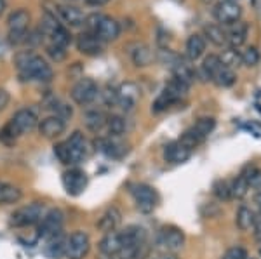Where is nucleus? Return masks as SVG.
<instances>
[{
    "label": "nucleus",
    "mask_w": 261,
    "mask_h": 259,
    "mask_svg": "<svg viewBox=\"0 0 261 259\" xmlns=\"http://www.w3.org/2000/svg\"><path fill=\"white\" fill-rule=\"evenodd\" d=\"M9 93H7L6 89H0V111L4 110V108L7 106V104H9Z\"/></svg>",
    "instance_id": "obj_49"
},
{
    "label": "nucleus",
    "mask_w": 261,
    "mask_h": 259,
    "mask_svg": "<svg viewBox=\"0 0 261 259\" xmlns=\"http://www.w3.org/2000/svg\"><path fill=\"white\" fill-rule=\"evenodd\" d=\"M19 136H21L19 131L14 127V124H12L11 120L4 125V129L0 131V141H2V143H6V145H14L16 139H18Z\"/></svg>",
    "instance_id": "obj_41"
},
{
    "label": "nucleus",
    "mask_w": 261,
    "mask_h": 259,
    "mask_svg": "<svg viewBox=\"0 0 261 259\" xmlns=\"http://www.w3.org/2000/svg\"><path fill=\"white\" fill-rule=\"evenodd\" d=\"M122 249V235L120 232H108L105 233V237L99 242V250L101 254H105L107 257L119 256Z\"/></svg>",
    "instance_id": "obj_16"
},
{
    "label": "nucleus",
    "mask_w": 261,
    "mask_h": 259,
    "mask_svg": "<svg viewBox=\"0 0 261 259\" xmlns=\"http://www.w3.org/2000/svg\"><path fill=\"white\" fill-rule=\"evenodd\" d=\"M254 202L258 204V207H259V212H261V191H259V193H258V195H256V197H254Z\"/></svg>",
    "instance_id": "obj_53"
},
{
    "label": "nucleus",
    "mask_w": 261,
    "mask_h": 259,
    "mask_svg": "<svg viewBox=\"0 0 261 259\" xmlns=\"http://www.w3.org/2000/svg\"><path fill=\"white\" fill-rule=\"evenodd\" d=\"M188 89H190V83H187V82L179 80V78L172 77L171 80L166 83V87H164V93L169 96L174 103H178L179 99H183L185 96L188 94Z\"/></svg>",
    "instance_id": "obj_24"
},
{
    "label": "nucleus",
    "mask_w": 261,
    "mask_h": 259,
    "mask_svg": "<svg viewBox=\"0 0 261 259\" xmlns=\"http://www.w3.org/2000/svg\"><path fill=\"white\" fill-rule=\"evenodd\" d=\"M45 214V207L40 202H33L28 206L19 207L18 211L12 212L11 216V224L16 228H24V226H32V224L40 223L42 218Z\"/></svg>",
    "instance_id": "obj_3"
},
{
    "label": "nucleus",
    "mask_w": 261,
    "mask_h": 259,
    "mask_svg": "<svg viewBox=\"0 0 261 259\" xmlns=\"http://www.w3.org/2000/svg\"><path fill=\"white\" fill-rule=\"evenodd\" d=\"M11 122L19 131V134H27V132H32L37 127V115L32 110H28V108H23V110L16 111L14 117L11 119Z\"/></svg>",
    "instance_id": "obj_15"
},
{
    "label": "nucleus",
    "mask_w": 261,
    "mask_h": 259,
    "mask_svg": "<svg viewBox=\"0 0 261 259\" xmlns=\"http://www.w3.org/2000/svg\"><path fill=\"white\" fill-rule=\"evenodd\" d=\"M235 80H237V75H235L233 70L225 65H223L221 68L218 70V73L213 77V82L216 83L218 87H231L235 83Z\"/></svg>",
    "instance_id": "obj_36"
},
{
    "label": "nucleus",
    "mask_w": 261,
    "mask_h": 259,
    "mask_svg": "<svg viewBox=\"0 0 261 259\" xmlns=\"http://www.w3.org/2000/svg\"><path fill=\"white\" fill-rule=\"evenodd\" d=\"M23 193L18 186L0 181V204H16L19 202Z\"/></svg>",
    "instance_id": "obj_33"
},
{
    "label": "nucleus",
    "mask_w": 261,
    "mask_h": 259,
    "mask_svg": "<svg viewBox=\"0 0 261 259\" xmlns=\"http://www.w3.org/2000/svg\"><path fill=\"white\" fill-rule=\"evenodd\" d=\"M60 16L66 24H70V26H73V28H79V26H82V24H86V16H84V12L79 9V7L61 6Z\"/></svg>",
    "instance_id": "obj_23"
},
{
    "label": "nucleus",
    "mask_w": 261,
    "mask_h": 259,
    "mask_svg": "<svg viewBox=\"0 0 261 259\" xmlns=\"http://www.w3.org/2000/svg\"><path fill=\"white\" fill-rule=\"evenodd\" d=\"M110 0H86L87 6H92V7H101V6H107Z\"/></svg>",
    "instance_id": "obj_51"
},
{
    "label": "nucleus",
    "mask_w": 261,
    "mask_h": 259,
    "mask_svg": "<svg viewBox=\"0 0 261 259\" xmlns=\"http://www.w3.org/2000/svg\"><path fill=\"white\" fill-rule=\"evenodd\" d=\"M221 66H223V63H221V60H220V56H216V54H209V56L205 57L204 61H202L200 73L204 75L205 78L213 80V77L218 73V70H220Z\"/></svg>",
    "instance_id": "obj_35"
},
{
    "label": "nucleus",
    "mask_w": 261,
    "mask_h": 259,
    "mask_svg": "<svg viewBox=\"0 0 261 259\" xmlns=\"http://www.w3.org/2000/svg\"><path fill=\"white\" fill-rule=\"evenodd\" d=\"M213 193L214 197L218 200H221V202H226V200L231 198V193H230V183L225 181V179H218L216 183H214L213 186Z\"/></svg>",
    "instance_id": "obj_42"
},
{
    "label": "nucleus",
    "mask_w": 261,
    "mask_h": 259,
    "mask_svg": "<svg viewBox=\"0 0 261 259\" xmlns=\"http://www.w3.org/2000/svg\"><path fill=\"white\" fill-rule=\"evenodd\" d=\"M213 16H214V19H216L218 23L230 26V24L241 21L242 7H241V4H239L237 0H221V2H218L216 6H214Z\"/></svg>",
    "instance_id": "obj_5"
},
{
    "label": "nucleus",
    "mask_w": 261,
    "mask_h": 259,
    "mask_svg": "<svg viewBox=\"0 0 261 259\" xmlns=\"http://www.w3.org/2000/svg\"><path fill=\"white\" fill-rule=\"evenodd\" d=\"M205 52V39L200 33H193L187 40V56L190 61H197Z\"/></svg>",
    "instance_id": "obj_26"
},
{
    "label": "nucleus",
    "mask_w": 261,
    "mask_h": 259,
    "mask_svg": "<svg viewBox=\"0 0 261 259\" xmlns=\"http://www.w3.org/2000/svg\"><path fill=\"white\" fill-rule=\"evenodd\" d=\"M94 35L98 37V39L103 40V42L119 39V35H120L119 21H115L113 18H110V16L103 14V18H101L98 28H96V32H94Z\"/></svg>",
    "instance_id": "obj_14"
},
{
    "label": "nucleus",
    "mask_w": 261,
    "mask_h": 259,
    "mask_svg": "<svg viewBox=\"0 0 261 259\" xmlns=\"http://www.w3.org/2000/svg\"><path fill=\"white\" fill-rule=\"evenodd\" d=\"M241 61L246 66H256L259 63V51L256 47H247L246 51L241 52Z\"/></svg>",
    "instance_id": "obj_44"
},
{
    "label": "nucleus",
    "mask_w": 261,
    "mask_h": 259,
    "mask_svg": "<svg viewBox=\"0 0 261 259\" xmlns=\"http://www.w3.org/2000/svg\"><path fill=\"white\" fill-rule=\"evenodd\" d=\"M242 176L246 178L249 188L261 191V169H258V167H254V165H247L246 169H244Z\"/></svg>",
    "instance_id": "obj_37"
},
{
    "label": "nucleus",
    "mask_w": 261,
    "mask_h": 259,
    "mask_svg": "<svg viewBox=\"0 0 261 259\" xmlns=\"http://www.w3.org/2000/svg\"><path fill=\"white\" fill-rule=\"evenodd\" d=\"M130 193H133V197H134L138 211L143 212V214H150V212H153V209L157 207V202H159L157 191L151 186L145 185V183L133 185L130 186Z\"/></svg>",
    "instance_id": "obj_4"
},
{
    "label": "nucleus",
    "mask_w": 261,
    "mask_h": 259,
    "mask_svg": "<svg viewBox=\"0 0 261 259\" xmlns=\"http://www.w3.org/2000/svg\"><path fill=\"white\" fill-rule=\"evenodd\" d=\"M4 11H6V0H0V16L4 14Z\"/></svg>",
    "instance_id": "obj_54"
},
{
    "label": "nucleus",
    "mask_w": 261,
    "mask_h": 259,
    "mask_svg": "<svg viewBox=\"0 0 261 259\" xmlns=\"http://www.w3.org/2000/svg\"><path fill=\"white\" fill-rule=\"evenodd\" d=\"M107 127L112 137H120L125 132V120L120 115H112L107 120Z\"/></svg>",
    "instance_id": "obj_39"
},
{
    "label": "nucleus",
    "mask_w": 261,
    "mask_h": 259,
    "mask_svg": "<svg viewBox=\"0 0 261 259\" xmlns=\"http://www.w3.org/2000/svg\"><path fill=\"white\" fill-rule=\"evenodd\" d=\"M103 99H105V103H107L108 106H117V103H119V89L108 85L107 89H105V93H103Z\"/></svg>",
    "instance_id": "obj_47"
},
{
    "label": "nucleus",
    "mask_w": 261,
    "mask_h": 259,
    "mask_svg": "<svg viewBox=\"0 0 261 259\" xmlns=\"http://www.w3.org/2000/svg\"><path fill=\"white\" fill-rule=\"evenodd\" d=\"M120 219H122V214L117 207H110L103 216H101L99 223H98V228L101 232L108 233V232H115L117 226L120 224Z\"/></svg>",
    "instance_id": "obj_27"
},
{
    "label": "nucleus",
    "mask_w": 261,
    "mask_h": 259,
    "mask_svg": "<svg viewBox=\"0 0 261 259\" xmlns=\"http://www.w3.org/2000/svg\"><path fill=\"white\" fill-rule=\"evenodd\" d=\"M247 24L244 21H237V23L230 24L228 32H226V44L230 45V49H241L244 42L247 39Z\"/></svg>",
    "instance_id": "obj_17"
},
{
    "label": "nucleus",
    "mask_w": 261,
    "mask_h": 259,
    "mask_svg": "<svg viewBox=\"0 0 261 259\" xmlns=\"http://www.w3.org/2000/svg\"><path fill=\"white\" fill-rule=\"evenodd\" d=\"M192 155V150H188L187 146H183L179 141H174V143H169L164 148V158L169 164H183L187 162Z\"/></svg>",
    "instance_id": "obj_18"
},
{
    "label": "nucleus",
    "mask_w": 261,
    "mask_h": 259,
    "mask_svg": "<svg viewBox=\"0 0 261 259\" xmlns=\"http://www.w3.org/2000/svg\"><path fill=\"white\" fill-rule=\"evenodd\" d=\"M50 40H53V44L54 45H60V47H65L66 49V45L71 42V35H70V32L66 30L63 24H60V26L56 28L53 33H50Z\"/></svg>",
    "instance_id": "obj_40"
},
{
    "label": "nucleus",
    "mask_w": 261,
    "mask_h": 259,
    "mask_svg": "<svg viewBox=\"0 0 261 259\" xmlns=\"http://www.w3.org/2000/svg\"><path fill=\"white\" fill-rule=\"evenodd\" d=\"M9 24V32H18V33H27L28 24H30V12L27 9H18L14 11L7 19Z\"/></svg>",
    "instance_id": "obj_21"
},
{
    "label": "nucleus",
    "mask_w": 261,
    "mask_h": 259,
    "mask_svg": "<svg viewBox=\"0 0 261 259\" xmlns=\"http://www.w3.org/2000/svg\"><path fill=\"white\" fill-rule=\"evenodd\" d=\"M63 186H65L66 193L71 195V197H77L81 195L87 186V174L84 172L82 169H68L65 174H63Z\"/></svg>",
    "instance_id": "obj_10"
},
{
    "label": "nucleus",
    "mask_w": 261,
    "mask_h": 259,
    "mask_svg": "<svg viewBox=\"0 0 261 259\" xmlns=\"http://www.w3.org/2000/svg\"><path fill=\"white\" fill-rule=\"evenodd\" d=\"M153 259H178V256L171 252H166V254H159V256H155Z\"/></svg>",
    "instance_id": "obj_52"
},
{
    "label": "nucleus",
    "mask_w": 261,
    "mask_h": 259,
    "mask_svg": "<svg viewBox=\"0 0 261 259\" xmlns=\"http://www.w3.org/2000/svg\"><path fill=\"white\" fill-rule=\"evenodd\" d=\"M54 155L58 157V160H60L61 164H66V165L81 164V162H84V158L87 157L86 137H84L82 132L75 131L73 134L70 136V139L54 146Z\"/></svg>",
    "instance_id": "obj_2"
},
{
    "label": "nucleus",
    "mask_w": 261,
    "mask_h": 259,
    "mask_svg": "<svg viewBox=\"0 0 261 259\" xmlns=\"http://www.w3.org/2000/svg\"><path fill=\"white\" fill-rule=\"evenodd\" d=\"M204 39L220 47V45L226 44V32L223 30V26H220V24H207L204 28Z\"/></svg>",
    "instance_id": "obj_34"
},
{
    "label": "nucleus",
    "mask_w": 261,
    "mask_h": 259,
    "mask_svg": "<svg viewBox=\"0 0 261 259\" xmlns=\"http://www.w3.org/2000/svg\"><path fill=\"white\" fill-rule=\"evenodd\" d=\"M254 218H256V214L251 211L249 207H246V206L239 207L237 216H235L237 228L241 229V232H249V229L254 226Z\"/></svg>",
    "instance_id": "obj_32"
},
{
    "label": "nucleus",
    "mask_w": 261,
    "mask_h": 259,
    "mask_svg": "<svg viewBox=\"0 0 261 259\" xmlns=\"http://www.w3.org/2000/svg\"><path fill=\"white\" fill-rule=\"evenodd\" d=\"M98 94H99L98 83L92 80V78H81V80L71 87V99L77 104H81V106L91 104L98 98Z\"/></svg>",
    "instance_id": "obj_8"
},
{
    "label": "nucleus",
    "mask_w": 261,
    "mask_h": 259,
    "mask_svg": "<svg viewBox=\"0 0 261 259\" xmlns=\"http://www.w3.org/2000/svg\"><path fill=\"white\" fill-rule=\"evenodd\" d=\"M65 249H66V239H63V235L50 237V239L45 240L44 245V254L49 259H60L65 256Z\"/></svg>",
    "instance_id": "obj_22"
},
{
    "label": "nucleus",
    "mask_w": 261,
    "mask_h": 259,
    "mask_svg": "<svg viewBox=\"0 0 261 259\" xmlns=\"http://www.w3.org/2000/svg\"><path fill=\"white\" fill-rule=\"evenodd\" d=\"M107 120H108L107 115L101 110H89L84 115V124H86V127L92 132H99L101 129L107 125Z\"/></svg>",
    "instance_id": "obj_30"
},
{
    "label": "nucleus",
    "mask_w": 261,
    "mask_h": 259,
    "mask_svg": "<svg viewBox=\"0 0 261 259\" xmlns=\"http://www.w3.org/2000/svg\"><path fill=\"white\" fill-rule=\"evenodd\" d=\"M122 235V245L125 244H143V242H148V233L143 226H138V224H130L120 232Z\"/></svg>",
    "instance_id": "obj_25"
},
{
    "label": "nucleus",
    "mask_w": 261,
    "mask_h": 259,
    "mask_svg": "<svg viewBox=\"0 0 261 259\" xmlns=\"http://www.w3.org/2000/svg\"><path fill=\"white\" fill-rule=\"evenodd\" d=\"M65 127H66L65 120L60 119L58 115H50V117H47V119H44L40 122L39 131H40V134L44 137H49V139H50V137L61 136L63 132H65Z\"/></svg>",
    "instance_id": "obj_19"
},
{
    "label": "nucleus",
    "mask_w": 261,
    "mask_h": 259,
    "mask_svg": "<svg viewBox=\"0 0 261 259\" xmlns=\"http://www.w3.org/2000/svg\"><path fill=\"white\" fill-rule=\"evenodd\" d=\"M148 254H150L148 242H143V244H125L122 245L119 259H146Z\"/></svg>",
    "instance_id": "obj_20"
},
{
    "label": "nucleus",
    "mask_w": 261,
    "mask_h": 259,
    "mask_svg": "<svg viewBox=\"0 0 261 259\" xmlns=\"http://www.w3.org/2000/svg\"><path fill=\"white\" fill-rule=\"evenodd\" d=\"M96 150L101 153H105L107 157L112 158H120L127 153V148H125L124 143H119L115 137H99V139L94 141Z\"/></svg>",
    "instance_id": "obj_12"
},
{
    "label": "nucleus",
    "mask_w": 261,
    "mask_h": 259,
    "mask_svg": "<svg viewBox=\"0 0 261 259\" xmlns=\"http://www.w3.org/2000/svg\"><path fill=\"white\" fill-rule=\"evenodd\" d=\"M221 259H247V252L246 249L241 247V245H237V247H231L225 252V256Z\"/></svg>",
    "instance_id": "obj_48"
},
{
    "label": "nucleus",
    "mask_w": 261,
    "mask_h": 259,
    "mask_svg": "<svg viewBox=\"0 0 261 259\" xmlns=\"http://www.w3.org/2000/svg\"><path fill=\"white\" fill-rule=\"evenodd\" d=\"M91 249V239L86 232H73L71 235L66 239V249H65V256L68 259H84L89 254Z\"/></svg>",
    "instance_id": "obj_6"
},
{
    "label": "nucleus",
    "mask_w": 261,
    "mask_h": 259,
    "mask_svg": "<svg viewBox=\"0 0 261 259\" xmlns=\"http://www.w3.org/2000/svg\"><path fill=\"white\" fill-rule=\"evenodd\" d=\"M214 127H216V120H214L213 117H202V119H199L195 124L192 125L190 131L199 137L200 143H202V141H204L205 137L214 131Z\"/></svg>",
    "instance_id": "obj_28"
},
{
    "label": "nucleus",
    "mask_w": 261,
    "mask_h": 259,
    "mask_svg": "<svg viewBox=\"0 0 261 259\" xmlns=\"http://www.w3.org/2000/svg\"><path fill=\"white\" fill-rule=\"evenodd\" d=\"M130 57H133V63L136 66H148L151 60H153V54H151L150 47L145 44H136L130 51Z\"/></svg>",
    "instance_id": "obj_31"
},
{
    "label": "nucleus",
    "mask_w": 261,
    "mask_h": 259,
    "mask_svg": "<svg viewBox=\"0 0 261 259\" xmlns=\"http://www.w3.org/2000/svg\"><path fill=\"white\" fill-rule=\"evenodd\" d=\"M252 228H254V237L258 240H261V212L254 218V226Z\"/></svg>",
    "instance_id": "obj_50"
},
{
    "label": "nucleus",
    "mask_w": 261,
    "mask_h": 259,
    "mask_svg": "<svg viewBox=\"0 0 261 259\" xmlns=\"http://www.w3.org/2000/svg\"><path fill=\"white\" fill-rule=\"evenodd\" d=\"M247 191H249V185H247L246 178L242 176H237L233 179V181L230 183V193H231V198H244L247 195Z\"/></svg>",
    "instance_id": "obj_38"
},
{
    "label": "nucleus",
    "mask_w": 261,
    "mask_h": 259,
    "mask_svg": "<svg viewBox=\"0 0 261 259\" xmlns=\"http://www.w3.org/2000/svg\"><path fill=\"white\" fill-rule=\"evenodd\" d=\"M138 99H140V87L133 82L122 83L119 89V103H117V106H120L125 111H130L134 108V104L138 103Z\"/></svg>",
    "instance_id": "obj_13"
},
{
    "label": "nucleus",
    "mask_w": 261,
    "mask_h": 259,
    "mask_svg": "<svg viewBox=\"0 0 261 259\" xmlns=\"http://www.w3.org/2000/svg\"><path fill=\"white\" fill-rule=\"evenodd\" d=\"M171 104H174V101H172V99L169 98V96H167V94L162 91V94L159 96L157 99H155L153 106H151V111H153V113H161V111L167 110V108H169Z\"/></svg>",
    "instance_id": "obj_45"
},
{
    "label": "nucleus",
    "mask_w": 261,
    "mask_h": 259,
    "mask_svg": "<svg viewBox=\"0 0 261 259\" xmlns=\"http://www.w3.org/2000/svg\"><path fill=\"white\" fill-rule=\"evenodd\" d=\"M45 52H47V56L50 57L53 61H56V63H60L63 61L66 57V51H65V47H60V45H54V44H50L47 45V49H45Z\"/></svg>",
    "instance_id": "obj_46"
},
{
    "label": "nucleus",
    "mask_w": 261,
    "mask_h": 259,
    "mask_svg": "<svg viewBox=\"0 0 261 259\" xmlns=\"http://www.w3.org/2000/svg\"><path fill=\"white\" fill-rule=\"evenodd\" d=\"M221 63L225 66H228V68L233 70V66H239L241 65V52L237 51V49H226L225 52H223V56H220Z\"/></svg>",
    "instance_id": "obj_43"
},
{
    "label": "nucleus",
    "mask_w": 261,
    "mask_h": 259,
    "mask_svg": "<svg viewBox=\"0 0 261 259\" xmlns=\"http://www.w3.org/2000/svg\"><path fill=\"white\" fill-rule=\"evenodd\" d=\"M16 66H18L19 75L24 80L49 82L53 78V70L45 63V60H42L40 56H37V54L30 51L16 54Z\"/></svg>",
    "instance_id": "obj_1"
},
{
    "label": "nucleus",
    "mask_w": 261,
    "mask_h": 259,
    "mask_svg": "<svg viewBox=\"0 0 261 259\" xmlns=\"http://www.w3.org/2000/svg\"><path fill=\"white\" fill-rule=\"evenodd\" d=\"M259 252H261V250H259Z\"/></svg>",
    "instance_id": "obj_56"
},
{
    "label": "nucleus",
    "mask_w": 261,
    "mask_h": 259,
    "mask_svg": "<svg viewBox=\"0 0 261 259\" xmlns=\"http://www.w3.org/2000/svg\"><path fill=\"white\" fill-rule=\"evenodd\" d=\"M171 72L174 75V78H179V80H183L187 83H192L195 80V70H193L187 61L181 60V57H178V61L171 66Z\"/></svg>",
    "instance_id": "obj_29"
},
{
    "label": "nucleus",
    "mask_w": 261,
    "mask_h": 259,
    "mask_svg": "<svg viewBox=\"0 0 261 259\" xmlns=\"http://www.w3.org/2000/svg\"><path fill=\"white\" fill-rule=\"evenodd\" d=\"M103 40L89 32L81 33L77 39V49L86 56H98V54H101L103 52Z\"/></svg>",
    "instance_id": "obj_11"
},
{
    "label": "nucleus",
    "mask_w": 261,
    "mask_h": 259,
    "mask_svg": "<svg viewBox=\"0 0 261 259\" xmlns=\"http://www.w3.org/2000/svg\"><path fill=\"white\" fill-rule=\"evenodd\" d=\"M202 2H205V4H209V2H211V0H202Z\"/></svg>",
    "instance_id": "obj_55"
},
{
    "label": "nucleus",
    "mask_w": 261,
    "mask_h": 259,
    "mask_svg": "<svg viewBox=\"0 0 261 259\" xmlns=\"http://www.w3.org/2000/svg\"><path fill=\"white\" fill-rule=\"evenodd\" d=\"M157 244L167 250V252H178L185 245V233L176 226H164L159 232Z\"/></svg>",
    "instance_id": "obj_9"
},
{
    "label": "nucleus",
    "mask_w": 261,
    "mask_h": 259,
    "mask_svg": "<svg viewBox=\"0 0 261 259\" xmlns=\"http://www.w3.org/2000/svg\"><path fill=\"white\" fill-rule=\"evenodd\" d=\"M63 224H65V214L60 209H50L49 212H45L44 218L40 221L39 226V237L42 239H50V237H56L61 233Z\"/></svg>",
    "instance_id": "obj_7"
}]
</instances>
